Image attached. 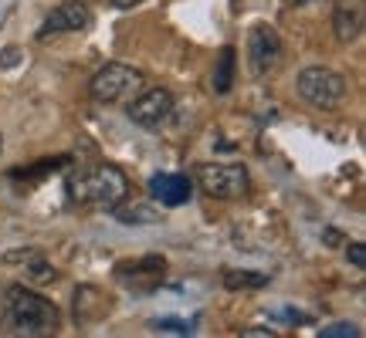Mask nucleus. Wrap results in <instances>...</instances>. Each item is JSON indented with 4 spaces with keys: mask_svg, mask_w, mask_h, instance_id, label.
I'll use <instances>...</instances> for the list:
<instances>
[{
    "mask_svg": "<svg viewBox=\"0 0 366 338\" xmlns=\"http://www.w3.org/2000/svg\"><path fill=\"white\" fill-rule=\"evenodd\" d=\"M68 193L75 203L81 207H95V210H112L116 203H126V196L132 193L129 176L122 173L112 163H102V166L89 169V173H79L68 180Z\"/></svg>",
    "mask_w": 366,
    "mask_h": 338,
    "instance_id": "obj_1",
    "label": "nucleus"
},
{
    "mask_svg": "<svg viewBox=\"0 0 366 338\" xmlns=\"http://www.w3.org/2000/svg\"><path fill=\"white\" fill-rule=\"evenodd\" d=\"M4 308H7V318L11 325L21 332V335L41 338V335H54L58 332V308L51 301L31 291L24 285H11L7 295H4Z\"/></svg>",
    "mask_w": 366,
    "mask_h": 338,
    "instance_id": "obj_2",
    "label": "nucleus"
},
{
    "mask_svg": "<svg viewBox=\"0 0 366 338\" xmlns=\"http://www.w3.org/2000/svg\"><path fill=\"white\" fill-rule=\"evenodd\" d=\"M143 88H146L143 71H139V68H132V65H119V61L99 68V71L92 75V81H89L92 102H99V105L129 102L132 95H139Z\"/></svg>",
    "mask_w": 366,
    "mask_h": 338,
    "instance_id": "obj_3",
    "label": "nucleus"
},
{
    "mask_svg": "<svg viewBox=\"0 0 366 338\" xmlns=\"http://www.w3.org/2000/svg\"><path fill=\"white\" fill-rule=\"evenodd\" d=\"M295 85H299L302 98L312 105V108H322V112H329V108L342 105L346 91H350V81L342 78L340 71H332V68H326V65L302 68Z\"/></svg>",
    "mask_w": 366,
    "mask_h": 338,
    "instance_id": "obj_4",
    "label": "nucleus"
},
{
    "mask_svg": "<svg viewBox=\"0 0 366 338\" xmlns=\"http://www.w3.org/2000/svg\"><path fill=\"white\" fill-rule=\"evenodd\" d=\"M197 186L214 200H241L251 190V176L237 163H204L197 166Z\"/></svg>",
    "mask_w": 366,
    "mask_h": 338,
    "instance_id": "obj_5",
    "label": "nucleus"
},
{
    "mask_svg": "<svg viewBox=\"0 0 366 338\" xmlns=\"http://www.w3.org/2000/svg\"><path fill=\"white\" fill-rule=\"evenodd\" d=\"M126 116H129L136 126H143V129H159V126H167L173 116V95L167 88H143L139 95L129 98Z\"/></svg>",
    "mask_w": 366,
    "mask_h": 338,
    "instance_id": "obj_6",
    "label": "nucleus"
},
{
    "mask_svg": "<svg viewBox=\"0 0 366 338\" xmlns=\"http://www.w3.org/2000/svg\"><path fill=\"white\" fill-rule=\"evenodd\" d=\"M92 24V11L85 0H65L58 4L44 24L38 27V41H48V38H58V34H75V31H85Z\"/></svg>",
    "mask_w": 366,
    "mask_h": 338,
    "instance_id": "obj_7",
    "label": "nucleus"
},
{
    "mask_svg": "<svg viewBox=\"0 0 366 338\" xmlns=\"http://www.w3.org/2000/svg\"><path fill=\"white\" fill-rule=\"evenodd\" d=\"M282 58V38L278 31L268 24H258L254 31L248 34V65H251V75L264 78Z\"/></svg>",
    "mask_w": 366,
    "mask_h": 338,
    "instance_id": "obj_8",
    "label": "nucleus"
},
{
    "mask_svg": "<svg viewBox=\"0 0 366 338\" xmlns=\"http://www.w3.org/2000/svg\"><path fill=\"white\" fill-rule=\"evenodd\" d=\"M149 193H153V200H159L163 207H183V203H190V196H194V180H190L187 173H157V176L149 180Z\"/></svg>",
    "mask_w": 366,
    "mask_h": 338,
    "instance_id": "obj_9",
    "label": "nucleus"
},
{
    "mask_svg": "<svg viewBox=\"0 0 366 338\" xmlns=\"http://www.w3.org/2000/svg\"><path fill=\"white\" fill-rule=\"evenodd\" d=\"M332 31H336V38L342 44H350V41L360 38V31H363V14L356 4L350 0H340L336 4V11H332Z\"/></svg>",
    "mask_w": 366,
    "mask_h": 338,
    "instance_id": "obj_10",
    "label": "nucleus"
},
{
    "mask_svg": "<svg viewBox=\"0 0 366 338\" xmlns=\"http://www.w3.org/2000/svg\"><path fill=\"white\" fill-rule=\"evenodd\" d=\"M234 68H237V51L227 44V48H221L214 75H210V91L214 95H227V91L234 88Z\"/></svg>",
    "mask_w": 366,
    "mask_h": 338,
    "instance_id": "obj_11",
    "label": "nucleus"
},
{
    "mask_svg": "<svg viewBox=\"0 0 366 338\" xmlns=\"http://www.w3.org/2000/svg\"><path fill=\"white\" fill-rule=\"evenodd\" d=\"M119 223H126V227H146V223H159V213L153 207H146V203H132V207H122L116 203L112 207Z\"/></svg>",
    "mask_w": 366,
    "mask_h": 338,
    "instance_id": "obj_12",
    "label": "nucleus"
},
{
    "mask_svg": "<svg viewBox=\"0 0 366 338\" xmlns=\"http://www.w3.org/2000/svg\"><path fill=\"white\" fill-rule=\"evenodd\" d=\"M272 281L268 274H258V271H227L224 274V287L227 291H254V287H264Z\"/></svg>",
    "mask_w": 366,
    "mask_h": 338,
    "instance_id": "obj_13",
    "label": "nucleus"
},
{
    "mask_svg": "<svg viewBox=\"0 0 366 338\" xmlns=\"http://www.w3.org/2000/svg\"><path fill=\"white\" fill-rule=\"evenodd\" d=\"M153 328L163 332V335H190V332H194V325H190V322H180V318H157Z\"/></svg>",
    "mask_w": 366,
    "mask_h": 338,
    "instance_id": "obj_14",
    "label": "nucleus"
},
{
    "mask_svg": "<svg viewBox=\"0 0 366 338\" xmlns=\"http://www.w3.org/2000/svg\"><path fill=\"white\" fill-rule=\"evenodd\" d=\"M27 277H31L34 285H48V281H54L58 274H54V267H51V264H48V260L34 257V264L27 267Z\"/></svg>",
    "mask_w": 366,
    "mask_h": 338,
    "instance_id": "obj_15",
    "label": "nucleus"
},
{
    "mask_svg": "<svg viewBox=\"0 0 366 338\" xmlns=\"http://www.w3.org/2000/svg\"><path fill=\"white\" fill-rule=\"evenodd\" d=\"M322 338H360L363 332H360V325H353V322H336V325H329L319 332Z\"/></svg>",
    "mask_w": 366,
    "mask_h": 338,
    "instance_id": "obj_16",
    "label": "nucleus"
},
{
    "mask_svg": "<svg viewBox=\"0 0 366 338\" xmlns=\"http://www.w3.org/2000/svg\"><path fill=\"white\" fill-rule=\"evenodd\" d=\"M17 61H21V51H17V48H4V51H0V68H14Z\"/></svg>",
    "mask_w": 366,
    "mask_h": 338,
    "instance_id": "obj_17",
    "label": "nucleus"
},
{
    "mask_svg": "<svg viewBox=\"0 0 366 338\" xmlns=\"http://www.w3.org/2000/svg\"><path fill=\"white\" fill-rule=\"evenodd\" d=\"M350 260L356 267H366V244H350Z\"/></svg>",
    "mask_w": 366,
    "mask_h": 338,
    "instance_id": "obj_18",
    "label": "nucleus"
},
{
    "mask_svg": "<svg viewBox=\"0 0 366 338\" xmlns=\"http://www.w3.org/2000/svg\"><path fill=\"white\" fill-rule=\"evenodd\" d=\"M244 335L248 338H274L272 328H244Z\"/></svg>",
    "mask_w": 366,
    "mask_h": 338,
    "instance_id": "obj_19",
    "label": "nucleus"
},
{
    "mask_svg": "<svg viewBox=\"0 0 366 338\" xmlns=\"http://www.w3.org/2000/svg\"><path fill=\"white\" fill-rule=\"evenodd\" d=\"M136 4H143V0H112V7H119V11H129Z\"/></svg>",
    "mask_w": 366,
    "mask_h": 338,
    "instance_id": "obj_20",
    "label": "nucleus"
},
{
    "mask_svg": "<svg viewBox=\"0 0 366 338\" xmlns=\"http://www.w3.org/2000/svg\"><path fill=\"white\" fill-rule=\"evenodd\" d=\"M295 4H309V0H295Z\"/></svg>",
    "mask_w": 366,
    "mask_h": 338,
    "instance_id": "obj_21",
    "label": "nucleus"
},
{
    "mask_svg": "<svg viewBox=\"0 0 366 338\" xmlns=\"http://www.w3.org/2000/svg\"><path fill=\"white\" fill-rule=\"evenodd\" d=\"M0 149H4V135H0Z\"/></svg>",
    "mask_w": 366,
    "mask_h": 338,
    "instance_id": "obj_22",
    "label": "nucleus"
},
{
    "mask_svg": "<svg viewBox=\"0 0 366 338\" xmlns=\"http://www.w3.org/2000/svg\"><path fill=\"white\" fill-rule=\"evenodd\" d=\"M0 322H4V312H0Z\"/></svg>",
    "mask_w": 366,
    "mask_h": 338,
    "instance_id": "obj_23",
    "label": "nucleus"
}]
</instances>
